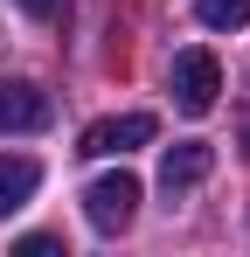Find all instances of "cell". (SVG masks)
I'll return each instance as SVG.
<instances>
[{
    "label": "cell",
    "mask_w": 250,
    "mask_h": 257,
    "mask_svg": "<svg viewBox=\"0 0 250 257\" xmlns=\"http://www.w3.org/2000/svg\"><path fill=\"white\" fill-rule=\"evenodd\" d=\"M83 215H90V229L97 236H118V229H132V215H139V181L132 174H104V181H90L83 188Z\"/></svg>",
    "instance_id": "1"
},
{
    "label": "cell",
    "mask_w": 250,
    "mask_h": 257,
    "mask_svg": "<svg viewBox=\"0 0 250 257\" xmlns=\"http://www.w3.org/2000/svg\"><path fill=\"white\" fill-rule=\"evenodd\" d=\"M215 97H222V63L208 49H181L174 56V104L188 118H202V111H215Z\"/></svg>",
    "instance_id": "2"
},
{
    "label": "cell",
    "mask_w": 250,
    "mask_h": 257,
    "mask_svg": "<svg viewBox=\"0 0 250 257\" xmlns=\"http://www.w3.org/2000/svg\"><path fill=\"white\" fill-rule=\"evenodd\" d=\"M153 132H160V118L153 111H118V118H97V125L83 132V160H104V153H132V146H153Z\"/></svg>",
    "instance_id": "3"
},
{
    "label": "cell",
    "mask_w": 250,
    "mask_h": 257,
    "mask_svg": "<svg viewBox=\"0 0 250 257\" xmlns=\"http://www.w3.org/2000/svg\"><path fill=\"white\" fill-rule=\"evenodd\" d=\"M49 90L28 77H0V132H42L49 125Z\"/></svg>",
    "instance_id": "4"
},
{
    "label": "cell",
    "mask_w": 250,
    "mask_h": 257,
    "mask_svg": "<svg viewBox=\"0 0 250 257\" xmlns=\"http://www.w3.org/2000/svg\"><path fill=\"white\" fill-rule=\"evenodd\" d=\"M208 167H215V146L181 139V146H167V160H160V188H167V195H188V188L208 181Z\"/></svg>",
    "instance_id": "5"
},
{
    "label": "cell",
    "mask_w": 250,
    "mask_h": 257,
    "mask_svg": "<svg viewBox=\"0 0 250 257\" xmlns=\"http://www.w3.org/2000/svg\"><path fill=\"white\" fill-rule=\"evenodd\" d=\"M42 188V167L35 160H21V153H0V215H14L28 195Z\"/></svg>",
    "instance_id": "6"
},
{
    "label": "cell",
    "mask_w": 250,
    "mask_h": 257,
    "mask_svg": "<svg viewBox=\"0 0 250 257\" xmlns=\"http://www.w3.org/2000/svg\"><path fill=\"white\" fill-rule=\"evenodd\" d=\"M202 28H243L250 21V0H195Z\"/></svg>",
    "instance_id": "7"
},
{
    "label": "cell",
    "mask_w": 250,
    "mask_h": 257,
    "mask_svg": "<svg viewBox=\"0 0 250 257\" xmlns=\"http://www.w3.org/2000/svg\"><path fill=\"white\" fill-rule=\"evenodd\" d=\"M14 250H21V257H56V250H63V243H56V236H21Z\"/></svg>",
    "instance_id": "8"
},
{
    "label": "cell",
    "mask_w": 250,
    "mask_h": 257,
    "mask_svg": "<svg viewBox=\"0 0 250 257\" xmlns=\"http://www.w3.org/2000/svg\"><path fill=\"white\" fill-rule=\"evenodd\" d=\"M236 132H243V146H250V77H243V97H236Z\"/></svg>",
    "instance_id": "9"
},
{
    "label": "cell",
    "mask_w": 250,
    "mask_h": 257,
    "mask_svg": "<svg viewBox=\"0 0 250 257\" xmlns=\"http://www.w3.org/2000/svg\"><path fill=\"white\" fill-rule=\"evenodd\" d=\"M21 7H28L35 21H56V14H63V0H21Z\"/></svg>",
    "instance_id": "10"
}]
</instances>
